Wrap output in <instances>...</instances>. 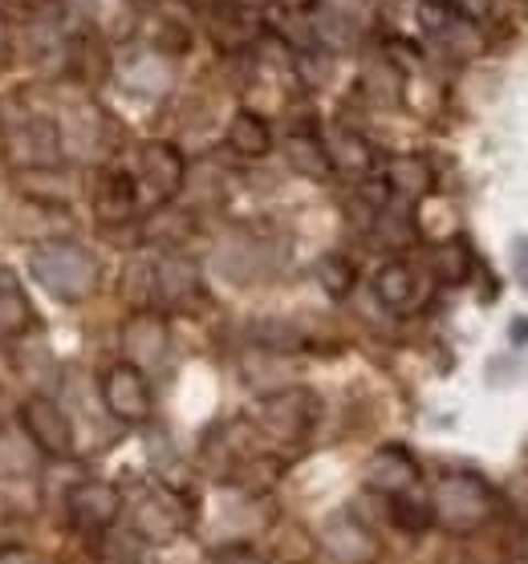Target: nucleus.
Masks as SVG:
<instances>
[{"instance_id":"obj_1","label":"nucleus","mask_w":528,"mask_h":564,"mask_svg":"<svg viewBox=\"0 0 528 564\" xmlns=\"http://www.w3.org/2000/svg\"><path fill=\"white\" fill-rule=\"evenodd\" d=\"M29 269H33L41 289L53 293L57 301H65V305L86 301L98 289V260L74 240H45V245H37Z\"/></svg>"},{"instance_id":"obj_2","label":"nucleus","mask_w":528,"mask_h":564,"mask_svg":"<svg viewBox=\"0 0 528 564\" xmlns=\"http://www.w3.org/2000/svg\"><path fill=\"white\" fill-rule=\"evenodd\" d=\"M496 512V491L472 471H451L439 479L431 496V516L439 528H448L451 536H472L488 524Z\"/></svg>"},{"instance_id":"obj_3","label":"nucleus","mask_w":528,"mask_h":564,"mask_svg":"<svg viewBox=\"0 0 528 564\" xmlns=\"http://www.w3.org/2000/svg\"><path fill=\"white\" fill-rule=\"evenodd\" d=\"M317 423V402L310 390H272L260 398L257 426L277 443H301Z\"/></svg>"},{"instance_id":"obj_4","label":"nucleus","mask_w":528,"mask_h":564,"mask_svg":"<svg viewBox=\"0 0 528 564\" xmlns=\"http://www.w3.org/2000/svg\"><path fill=\"white\" fill-rule=\"evenodd\" d=\"M103 402L110 419L127 426H139L151 419L155 411V398H151V382H147V373L142 366L134 361H115L110 370L103 373Z\"/></svg>"},{"instance_id":"obj_5","label":"nucleus","mask_w":528,"mask_h":564,"mask_svg":"<svg viewBox=\"0 0 528 564\" xmlns=\"http://www.w3.org/2000/svg\"><path fill=\"white\" fill-rule=\"evenodd\" d=\"M21 431L50 459H69L74 455V423H69V414L53 398L45 394L25 398V406H21Z\"/></svg>"},{"instance_id":"obj_6","label":"nucleus","mask_w":528,"mask_h":564,"mask_svg":"<svg viewBox=\"0 0 528 564\" xmlns=\"http://www.w3.org/2000/svg\"><path fill=\"white\" fill-rule=\"evenodd\" d=\"M130 528H134L147 544H168V540H175L183 528H187V508H183V500L175 496V491L155 488L134 503V520H130Z\"/></svg>"},{"instance_id":"obj_7","label":"nucleus","mask_w":528,"mask_h":564,"mask_svg":"<svg viewBox=\"0 0 528 564\" xmlns=\"http://www.w3.org/2000/svg\"><path fill=\"white\" fill-rule=\"evenodd\" d=\"M69 516L74 524L86 528V532H103L118 520L122 512V496H118L115 484H103V479H86L78 488H69Z\"/></svg>"},{"instance_id":"obj_8","label":"nucleus","mask_w":528,"mask_h":564,"mask_svg":"<svg viewBox=\"0 0 528 564\" xmlns=\"http://www.w3.org/2000/svg\"><path fill=\"white\" fill-rule=\"evenodd\" d=\"M139 180L155 199H171L183 187V154L171 142H142Z\"/></svg>"},{"instance_id":"obj_9","label":"nucleus","mask_w":528,"mask_h":564,"mask_svg":"<svg viewBox=\"0 0 528 564\" xmlns=\"http://www.w3.org/2000/svg\"><path fill=\"white\" fill-rule=\"evenodd\" d=\"M374 296H378L382 308L402 317V313H414L423 305V281H419V272L407 260H390V264L374 272Z\"/></svg>"},{"instance_id":"obj_10","label":"nucleus","mask_w":528,"mask_h":564,"mask_svg":"<svg viewBox=\"0 0 528 564\" xmlns=\"http://www.w3.org/2000/svg\"><path fill=\"white\" fill-rule=\"evenodd\" d=\"M366 488L382 491V496H402V491L419 488V463L402 447H382L366 467Z\"/></svg>"},{"instance_id":"obj_11","label":"nucleus","mask_w":528,"mask_h":564,"mask_svg":"<svg viewBox=\"0 0 528 564\" xmlns=\"http://www.w3.org/2000/svg\"><path fill=\"white\" fill-rule=\"evenodd\" d=\"M171 334H168V321L155 317V313H134V317L122 325V354L134 366H151L168 354Z\"/></svg>"},{"instance_id":"obj_12","label":"nucleus","mask_w":528,"mask_h":564,"mask_svg":"<svg viewBox=\"0 0 528 564\" xmlns=\"http://www.w3.org/2000/svg\"><path fill=\"white\" fill-rule=\"evenodd\" d=\"M37 325L33 301L25 296L21 281L9 269H0V346H9L17 337H25Z\"/></svg>"},{"instance_id":"obj_13","label":"nucleus","mask_w":528,"mask_h":564,"mask_svg":"<svg viewBox=\"0 0 528 564\" xmlns=\"http://www.w3.org/2000/svg\"><path fill=\"white\" fill-rule=\"evenodd\" d=\"M387 187H390V195H399V199L414 204V199L431 195V187H435V171L427 167L423 159H414V154H399V159H390L387 163Z\"/></svg>"},{"instance_id":"obj_14","label":"nucleus","mask_w":528,"mask_h":564,"mask_svg":"<svg viewBox=\"0 0 528 564\" xmlns=\"http://www.w3.org/2000/svg\"><path fill=\"white\" fill-rule=\"evenodd\" d=\"M94 204H98V216H103L106 224H122V219H130L134 207H139V187H134V180L122 175V171H106L103 187L94 195Z\"/></svg>"},{"instance_id":"obj_15","label":"nucleus","mask_w":528,"mask_h":564,"mask_svg":"<svg viewBox=\"0 0 528 564\" xmlns=\"http://www.w3.org/2000/svg\"><path fill=\"white\" fill-rule=\"evenodd\" d=\"M228 147L245 159H265L272 151V130L257 110H236L228 122Z\"/></svg>"},{"instance_id":"obj_16","label":"nucleus","mask_w":528,"mask_h":564,"mask_svg":"<svg viewBox=\"0 0 528 564\" xmlns=\"http://www.w3.org/2000/svg\"><path fill=\"white\" fill-rule=\"evenodd\" d=\"M151 276H155V293L163 296V301H171V305H180V301L200 293V272H195L192 260H183V257H163Z\"/></svg>"},{"instance_id":"obj_17","label":"nucleus","mask_w":528,"mask_h":564,"mask_svg":"<svg viewBox=\"0 0 528 564\" xmlns=\"http://www.w3.org/2000/svg\"><path fill=\"white\" fill-rule=\"evenodd\" d=\"M284 159H289V167L301 171V175H310V180H330L334 175V163H330V151H325V142L317 134H289L284 139Z\"/></svg>"},{"instance_id":"obj_18","label":"nucleus","mask_w":528,"mask_h":564,"mask_svg":"<svg viewBox=\"0 0 528 564\" xmlns=\"http://www.w3.org/2000/svg\"><path fill=\"white\" fill-rule=\"evenodd\" d=\"M325 544H330V552H334L337 561H349V564H362L378 556V540H374L370 532H362L354 520H337V524L325 532Z\"/></svg>"},{"instance_id":"obj_19","label":"nucleus","mask_w":528,"mask_h":564,"mask_svg":"<svg viewBox=\"0 0 528 564\" xmlns=\"http://www.w3.org/2000/svg\"><path fill=\"white\" fill-rule=\"evenodd\" d=\"M37 471V447L25 431H9L0 426V479H21V475Z\"/></svg>"},{"instance_id":"obj_20","label":"nucleus","mask_w":528,"mask_h":564,"mask_svg":"<svg viewBox=\"0 0 528 564\" xmlns=\"http://www.w3.org/2000/svg\"><path fill=\"white\" fill-rule=\"evenodd\" d=\"M330 163H334V171H349V175H370L374 167V147L362 134H354V130H342L330 147Z\"/></svg>"},{"instance_id":"obj_21","label":"nucleus","mask_w":528,"mask_h":564,"mask_svg":"<svg viewBox=\"0 0 528 564\" xmlns=\"http://www.w3.org/2000/svg\"><path fill=\"white\" fill-rule=\"evenodd\" d=\"M431 269H435V281L439 284H464L476 269V260L467 252L464 240H448V245L435 248V260H431Z\"/></svg>"},{"instance_id":"obj_22","label":"nucleus","mask_w":528,"mask_h":564,"mask_svg":"<svg viewBox=\"0 0 528 564\" xmlns=\"http://www.w3.org/2000/svg\"><path fill=\"white\" fill-rule=\"evenodd\" d=\"M414 216L407 212V207H395V204H387V207H378V240L382 245H390V248H407V245H414Z\"/></svg>"},{"instance_id":"obj_23","label":"nucleus","mask_w":528,"mask_h":564,"mask_svg":"<svg viewBox=\"0 0 528 564\" xmlns=\"http://www.w3.org/2000/svg\"><path fill=\"white\" fill-rule=\"evenodd\" d=\"M317 284H322L334 301H342V296H349V289H354V264H349L346 257L330 252V257L317 260Z\"/></svg>"},{"instance_id":"obj_24","label":"nucleus","mask_w":528,"mask_h":564,"mask_svg":"<svg viewBox=\"0 0 528 564\" xmlns=\"http://www.w3.org/2000/svg\"><path fill=\"white\" fill-rule=\"evenodd\" d=\"M390 516L402 532H423L435 516H431V503L414 500V491H402V496H390Z\"/></svg>"},{"instance_id":"obj_25","label":"nucleus","mask_w":528,"mask_h":564,"mask_svg":"<svg viewBox=\"0 0 528 564\" xmlns=\"http://www.w3.org/2000/svg\"><path fill=\"white\" fill-rule=\"evenodd\" d=\"M252 337H257L260 346H269V349H297V346H301V334H297V329H289V325H281V321H265Z\"/></svg>"},{"instance_id":"obj_26","label":"nucleus","mask_w":528,"mask_h":564,"mask_svg":"<svg viewBox=\"0 0 528 564\" xmlns=\"http://www.w3.org/2000/svg\"><path fill=\"white\" fill-rule=\"evenodd\" d=\"M212 564H269L252 544H224L212 552Z\"/></svg>"},{"instance_id":"obj_27","label":"nucleus","mask_w":528,"mask_h":564,"mask_svg":"<svg viewBox=\"0 0 528 564\" xmlns=\"http://www.w3.org/2000/svg\"><path fill=\"white\" fill-rule=\"evenodd\" d=\"M451 13H460L464 21H479V17L488 13V0H448Z\"/></svg>"},{"instance_id":"obj_28","label":"nucleus","mask_w":528,"mask_h":564,"mask_svg":"<svg viewBox=\"0 0 528 564\" xmlns=\"http://www.w3.org/2000/svg\"><path fill=\"white\" fill-rule=\"evenodd\" d=\"M513 341H528V317L513 321Z\"/></svg>"},{"instance_id":"obj_29","label":"nucleus","mask_w":528,"mask_h":564,"mask_svg":"<svg viewBox=\"0 0 528 564\" xmlns=\"http://www.w3.org/2000/svg\"><path fill=\"white\" fill-rule=\"evenodd\" d=\"M0 564H33L25 552H0Z\"/></svg>"},{"instance_id":"obj_30","label":"nucleus","mask_w":528,"mask_h":564,"mask_svg":"<svg viewBox=\"0 0 528 564\" xmlns=\"http://www.w3.org/2000/svg\"><path fill=\"white\" fill-rule=\"evenodd\" d=\"M236 4H245V9H257V4H265V0H236Z\"/></svg>"},{"instance_id":"obj_31","label":"nucleus","mask_w":528,"mask_h":564,"mask_svg":"<svg viewBox=\"0 0 528 564\" xmlns=\"http://www.w3.org/2000/svg\"><path fill=\"white\" fill-rule=\"evenodd\" d=\"M284 4H305V0H284Z\"/></svg>"},{"instance_id":"obj_32","label":"nucleus","mask_w":528,"mask_h":564,"mask_svg":"<svg viewBox=\"0 0 528 564\" xmlns=\"http://www.w3.org/2000/svg\"><path fill=\"white\" fill-rule=\"evenodd\" d=\"M0 45H4V25H0Z\"/></svg>"},{"instance_id":"obj_33","label":"nucleus","mask_w":528,"mask_h":564,"mask_svg":"<svg viewBox=\"0 0 528 564\" xmlns=\"http://www.w3.org/2000/svg\"><path fill=\"white\" fill-rule=\"evenodd\" d=\"M207 4H216V0H207Z\"/></svg>"}]
</instances>
